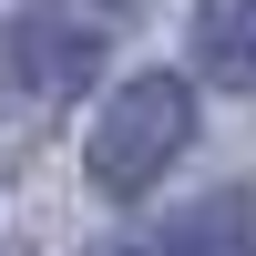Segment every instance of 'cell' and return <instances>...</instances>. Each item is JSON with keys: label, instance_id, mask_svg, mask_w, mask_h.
<instances>
[{"label": "cell", "instance_id": "6da1fadb", "mask_svg": "<svg viewBox=\"0 0 256 256\" xmlns=\"http://www.w3.org/2000/svg\"><path fill=\"white\" fill-rule=\"evenodd\" d=\"M184 134H195V92H184L174 72H134L102 102V123H92V184L102 195H144V184L184 154Z\"/></svg>", "mask_w": 256, "mask_h": 256}, {"label": "cell", "instance_id": "7a4b0ae2", "mask_svg": "<svg viewBox=\"0 0 256 256\" xmlns=\"http://www.w3.org/2000/svg\"><path fill=\"white\" fill-rule=\"evenodd\" d=\"M10 62H20V82H31V92H82V82H92V62H102V31H82V20H62L52 0H41V10L20 20Z\"/></svg>", "mask_w": 256, "mask_h": 256}, {"label": "cell", "instance_id": "3957f363", "mask_svg": "<svg viewBox=\"0 0 256 256\" xmlns=\"http://www.w3.org/2000/svg\"><path fill=\"white\" fill-rule=\"evenodd\" d=\"M134 256H256V195H246V184H226V195L184 205L164 236H144Z\"/></svg>", "mask_w": 256, "mask_h": 256}, {"label": "cell", "instance_id": "277c9868", "mask_svg": "<svg viewBox=\"0 0 256 256\" xmlns=\"http://www.w3.org/2000/svg\"><path fill=\"white\" fill-rule=\"evenodd\" d=\"M195 62L246 92V82H256V0H205V10H195Z\"/></svg>", "mask_w": 256, "mask_h": 256}]
</instances>
